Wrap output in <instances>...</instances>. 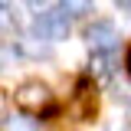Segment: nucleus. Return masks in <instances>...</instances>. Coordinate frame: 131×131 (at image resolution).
<instances>
[{
	"label": "nucleus",
	"instance_id": "nucleus-1",
	"mask_svg": "<svg viewBox=\"0 0 131 131\" xmlns=\"http://www.w3.org/2000/svg\"><path fill=\"white\" fill-rule=\"evenodd\" d=\"M13 98L20 105V112H30V115H43V112L52 108V89L46 82H39V79H26L16 89Z\"/></svg>",
	"mask_w": 131,
	"mask_h": 131
},
{
	"label": "nucleus",
	"instance_id": "nucleus-2",
	"mask_svg": "<svg viewBox=\"0 0 131 131\" xmlns=\"http://www.w3.org/2000/svg\"><path fill=\"white\" fill-rule=\"evenodd\" d=\"M33 33H36L39 39H46V43H59V39H66V36H69V13H66L62 7L36 13V20H33Z\"/></svg>",
	"mask_w": 131,
	"mask_h": 131
},
{
	"label": "nucleus",
	"instance_id": "nucleus-3",
	"mask_svg": "<svg viewBox=\"0 0 131 131\" xmlns=\"http://www.w3.org/2000/svg\"><path fill=\"white\" fill-rule=\"evenodd\" d=\"M89 46H92V52H115L118 49V30H115L112 23H92L89 26Z\"/></svg>",
	"mask_w": 131,
	"mask_h": 131
},
{
	"label": "nucleus",
	"instance_id": "nucleus-4",
	"mask_svg": "<svg viewBox=\"0 0 131 131\" xmlns=\"http://www.w3.org/2000/svg\"><path fill=\"white\" fill-rule=\"evenodd\" d=\"M26 115H7V118H3V131H36V121L26 118Z\"/></svg>",
	"mask_w": 131,
	"mask_h": 131
},
{
	"label": "nucleus",
	"instance_id": "nucleus-5",
	"mask_svg": "<svg viewBox=\"0 0 131 131\" xmlns=\"http://www.w3.org/2000/svg\"><path fill=\"white\" fill-rule=\"evenodd\" d=\"M59 7H62L69 16H85V13H92L95 0H59Z\"/></svg>",
	"mask_w": 131,
	"mask_h": 131
},
{
	"label": "nucleus",
	"instance_id": "nucleus-6",
	"mask_svg": "<svg viewBox=\"0 0 131 131\" xmlns=\"http://www.w3.org/2000/svg\"><path fill=\"white\" fill-rule=\"evenodd\" d=\"M112 62H115V52H95V56H92L95 75H112Z\"/></svg>",
	"mask_w": 131,
	"mask_h": 131
},
{
	"label": "nucleus",
	"instance_id": "nucleus-7",
	"mask_svg": "<svg viewBox=\"0 0 131 131\" xmlns=\"http://www.w3.org/2000/svg\"><path fill=\"white\" fill-rule=\"evenodd\" d=\"M7 23H10V13H7V7L0 3V26H7Z\"/></svg>",
	"mask_w": 131,
	"mask_h": 131
},
{
	"label": "nucleus",
	"instance_id": "nucleus-8",
	"mask_svg": "<svg viewBox=\"0 0 131 131\" xmlns=\"http://www.w3.org/2000/svg\"><path fill=\"white\" fill-rule=\"evenodd\" d=\"M26 3H33V7H39V3H46V0H26Z\"/></svg>",
	"mask_w": 131,
	"mask_h": 131
},
{
	"label": "nucleus",
	"instance_id": "nucleus-9",
	"mask_svg": "<svg viewBox=\"0 0 131 131\" xmlns=\"http://www.w3.org/2000/svg\"><path fill=\"white\" fill-rule=\"evenodd\" d=\"M118 3H121V7H128V3H131V0H118Z\"/></svg>",
	"mask_w": 131,
	"mask_h": 131
},
{
	"label": "nucleus",
	"instance_id": "nucleus-10",
	"mask_svg": "<svg viewBox=\"0 0 131 131\" xmlns=\"http://www.w3.org/2000/svg\"><path fill=\"white\" fill-rule=\"evenodd\" d=\"M0 115H3V95H0Z\"/></svg>",
	"mask_w": 131,
	"mask_h": 131
},
{
	"label": "nucleus",
	"instance_id": "nucleus-11",
	"mask_svg": "<svg viewBox=\"0 0 131 131\" xmlns=\"http://www.w3.org/2000/svg\"><path fill=\"white\" fill-rule=\"evenodd\" d=\"M125 10H128V16H131V3H128V7H125Z\"/></svg>",
	"mask_w": 131,
	"mask_h": 131
},
{
	"label": "nucleus",
	"instance_id": "nucleus-12",
	"mask_svg": "<svg viewBox=\"0 0 131 131\" xmlns=\"http://www.w3.org/2000/svg\"><path fill=\"white\" fill-rule=\"evenodd\" d=\"M128 69H131V52H128Z\"/></svg>",
	"mask_w": 131,
	"mask_h": 131
}]
</instances>
